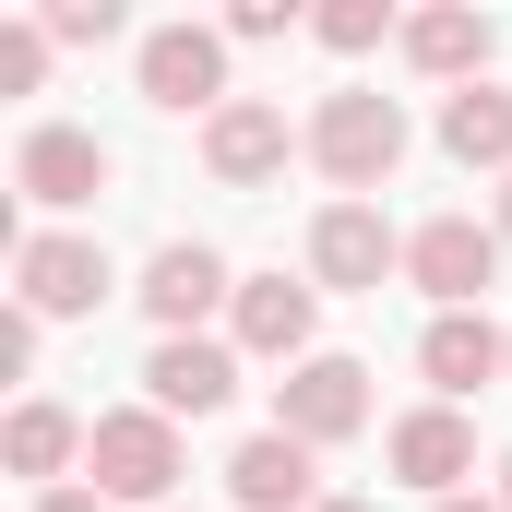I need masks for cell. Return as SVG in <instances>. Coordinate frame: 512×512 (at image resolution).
Instances as JSON below:
<instances>
[{"label":"cell","instance_id":"obj_27","mask_svg":"<svg viewBox=\"0 0 512 512\" xmlns=\"http://www.w3.org/2000/svg\"><path fill=\"white\" fill-rule=\"evenodd\" d=\"M501 512H512V453H501Z\"/></svg>","mask_w":512,"mask_h":512},{"label":"cell","instance_id":"obj_17","mask_svg":"<svg viewBox=\"0 0 512 512\" xmlns=\"http://www.w3.org/2000/svg\"><path fill=\"white\" fill-rule=\"evenodd\" d=\"M405 60L465 96V84L489 72V12H405Z\"/></svg>","mask_w":512,"mask_h":512},{"label":"cell","instance_id":"obj_11","mask_svg":"<svg viewBox=\"0 0 512 512\" xmlns=\"http://www.w3.org/2000/svg\"><path fill=\"white\" fill-rule=\"evenodd\" d=\"M417 370L441 382V405H465L477 382H501L512 370V334L489 310H429V334H417Z\"/></svg>","mask_w":512,"mask_h":512},{"label":"cell","instance_id":"obj_4","mask_svg":"<svg viewBox=\"0 0 512 512\" xmlns=\"http://www.w3.org/2000/svg\"><path fill=\"white\" fill-rule=\"evenodd\" d=\"M405 286H429L441 310H477V298L501 286V227H477V215H429V227L405 239Z\"/></svg>","mask_w":512,"mask_h":512},{"label":"cell","instance_id":"obj_2","mask_svg":"<svg viewBox=\"0 0 512 512\" xmlns=\"http://www.w3.org/2000/svg\"><path fill=\"white\" fill-rule=\"evenodd\" d=\"M84 477H96L108 501L167 512V501H179V417H155V405H108L96 441H84Z\"/></svg>","mask_w":512,"mask_h":512},{"label":"cell","instance_id":"obj_9","mask_svg":"<svg viewBox=\"0 0 512 512\" xmlns=\"http://www.w3.org/2000/svg\"><path fill=\"white\" fill-rule=\"evenodd\" d=\"M405 262V239L382 227V203H322L310 215V274L322 286H358V298H382V274Z\"/></svg>","mask_w":512,"mask_h":512},{"label":"cell","instance_id":"obj_22","mask_svg":"<svg viewBox=\"0 0 512 512\" xmlns=\"http://www.w3.org/2000/svg\"><path fill=\"white\" fill-rule=\"evenodd\" d=\"M24 370H36V310L12 298V310H0V382H24Z\"/></svg>","mask_w":512,"mask_h":512},{"label":"cell","instance_id":"obj_21","mask_svg":"<svg viewBox=\"0 0 512 512\" xmlns=\"http://www.w3.org/2000/svg\"><path fill=\"white\" fill-rule=\"evenodd\" d=\"M48 36H60V48H108V36H120V0H60Z\"/></svg>","mask_w":512,"mask_h":512},{"label":"cell","instance_id":"obj_18","mask_svg":"<svg viewBox=\"0 0 512 512\" xmlns=\"http://www.w3.org/2000/svg\"><path fill=\"white\" fill-rule=\"evenodd\" d=\"M441 155H453V167H501V179H512V96H501V84L441 96Z\"/></svg>","mask_w":512,"mask_h":512},{"label":"cell","instance_id":"obj_24","mask_svg":"<svg viewBox=\"0 0 512 512\" xmlns=\"http://www.w3.org/2000/svg\"><path fill=\"white\" fill-rule=\"evenodd\" d=\"M36 512H120V501H108V489H48Z\"/></svg>","mask_w":512,"mask_h":512},{"label":"cell","instance_id":"obj_26","mask_svg":"<svg viewBox=\"0 0 512 512\" xmlns=\"http://www.w3.org/2000/svg\"><path fill=\"white\" fill-rule=\"evenodd\" d=\"M429 512H501V501H429Z\"/></svg>","mask_w":512,"mask_h":512},{"label":"cell","instance_id":"obj_15","mask_svg":"<svg viewBox=\"0 0 512 512\" xmlns=\"http://www.w3.org/2000/svg\"><path fill=\"white\" fill-rule=\"evenodd\" d=\"M227 489H239V512H322L310 441H286V429H251V441L227 453Z\"/></svg>","mask_w":512,"mask_h":512},{"label":"cell","instance_id":"obj_5","mask_svg":"<svg viewBox=\"0 0 512 512\" xmlns=\"http://www.w3.org/2000/svg\"><path fill=\"white\" fill-rule=\"evenodd\" d=\"M274 429L310 441V453H322V441H358V429H370V370H358V358H298V370L274 382Z\"/></svg>","mask_w":512,"mask_h":512},{"label":"cell","instance_id":"obj_20","mask_svg":"<svg viewBox=\"0 0 512 512\" xmlns=\"http://www.w3.org/2000/svg\"><path fill=\"white\" fill-rule=\"evenodd\" d=\"M48 72V24H0V96H36Z\"/></svg>","mask_w":512,"mask_h":512},{"label":"cell","instance_id":"obj_13","mask_svg":"<svg viewBox=\"0 0 512 512\" xmlns=\"http://www.w3.org/2000/svg\"><path fill=\"white\" fill-rule=\"evenodd\" d=\"M215 298H239V274L203 251V239H167V251L143 262V310H155V334H191Z\"/></svg>","mask_w":512,"mask_h":512},{"label":"cell","instance_id":"obj_6","mask_svg":"<svg viewBox=\"0 0 512 512\" xmlns=\"http://www.w3.org/2000/svg\"><path fill=\"white\" fill-rule=\"evenodd\" d=\"M382 453H393V477H405L417 501H465V477H477V429H465V405H405Z\"/></svg>","mask_w":512,"mask_h":512},{"label":"cell","instance_id":"obj_3","mask_svg":"<svg viewBox=\"0 0 512 512\" xmlns=\"http://www.w3.org/2000/svg\"><path fill=\"white\" fill-rule=\"evenodd\" d=\"M108 286H120V274H108V251H96V239H72V227L12 239V298H24L36 322H84Z\"/></svg>","mask_w":512,"mask_h":512},{"label":"cell","instance_id":"obj_7","mask_svg":"<svg viewBox=\"0 0 512 512\" xmlns=\"http://www.w3.org/2000/svg\"><path fill=\"white\" fill-rule=\"evenodd\" d=\"M12 191L48 203V215H84V203L108 191V143L72 131V120H36V131H24V155H12Z\"/></svg>","mask_w":512,"mask_h":512},{"label":"cell","instance_id":"obj_19","mask_svg":"<svg viewBox=\"0 0 512 512\" xmlns=\"http://www.w3.org/2000/svg\"><path fill=\"white\" fill-rule=\"evenodd\" d=\"M382 0H322V12H310V36H322V48H334V60H358V48H382Z\"/></svg>","mask_w":512,"mask_h":512},{"label":"cell","instance_id":"obj_29","mask_svg":"<svg viewBox=\"0 0 512 512\" xmlns=\"http://www.w3.org/2000/svg\"><path fill=\"white\" fill-rule=\"evenodd\" d=\"M167 512H179V501H167Z\"/></svg>","mask_w":512,"mask_h":512},{"label":"cell","instance_id":"obj_16","mask_svg":"<svg viewBox=\"0 0 512 512\" xmlns=\"http://www.w3.org/2000/svg\"><path fill=\"white\" fill-rule=\"evenodd\" d=\"M84 441H96V429H84L72 405H48V393H36V405H12V429H0V465H12V477H24V489L48 501V489H72L60 465H72Z\"/></svg>","mask_w":512,"mask_h":512},{"label":"cell","instance_id":"obj_14","mask_svg":"<svg viewBox=\"0 0 512 512\" xmlns=\"http://www.w3.org/2000/svg\"><path fill=\"white\" fill-rule=\"evenodd\" d=\"M227 322H239V346L251 358H310V322H322V298L310 286H286V274H239V298H227Z\"/></svg>","mask_w":512,"mask_h":512},{"label":"cell","instance_id":"obj_1","mask_svg":"<svg viewBox=\"0 0 512 512\" xmlns=\"http://www.w3.org/2000/svg\"><path fill=\"white\" fill-rule=\"evenodd\" d=\"M298 143H310V167L358 203V191H382L393 167H405V108H393V96H370V84H346V96H322V108H310V131H298Z\"/></svg>","mask_w":512,"mask_h":512},{"label":"cell","instance_id":"obj_10","mask_svg":"<svg viewBox=\"0 0 512 512\" xmlns=\"http://www.w3.org/2000/svg\"><path fill=\"white\" fill-rule=\"evenodd\" d=\"M143 96L215 120V108H227V36H215V24H155V36H143Z\"/></svg>","mask_w":512,"mask_h":512},{"label":"cell","instance_id":"obj_25","mask_svg":"<svg viewBox=\"0 0 512 512\" xmlns=\"http://www.w3.org/2000/svg\"><path fill=\"white\" fill-rule=\"evenodd\" d=\"M501 251H512V179H501Z\"/></svg>","mask_w":512,"mask_h":512},{"label":"cell","instance_id":"obj_28","mask_svg":"<svg viewBox=\"0 0 512 512\" xmlns=\"http://www.w3.org/2000/svg\"><path fill=\"white\" fill-rule=\"evenodd\" d=\"M322 512H370V501H322Z\"/></svg>","mask_w":512,"mask_h":512},{"label":"cell","instance_id":"obj_8","mask_svg":"<svg viewBox=\"0 0 512 512\" xmlns=\"http://www.w3.org/2000/svg\"><path fill=\"white\" fill-rule=\"evenodd\" d=\"M239 393V346H215V334H155V358H143V405L155 417H215Z\"/></svg>","mask_w":512,"mask_h":512},{"label":"cell","instance_id":"obj_12","mask_svg":"<svg viewBox=\"0 0 512 512\" xmlns=\"http://www.w3.org/2000/svg\"><path fill=\"white\" fill-rule=\"evenodd\" d=\"M203 167H215L227 191H262V179L286 167V108H262V96H227V108L203 120Z\"/></svg>","mask_w":512,"mask_h":512},{"label":"cell","instance_id":"obj_23","mask_svg":"<svg viewBox=\"0 0 512 512\" xmlns=\"http://www.w3.org/2000/svg\"><path fill=\"white\" fill-rule=\"evenodd\" d=\"M286 24H298V12H286V0H239V12H227V36H239V48H274V36H286Z\"/></svg>","mask_w":512,"mask_h":512}]
</instances>
